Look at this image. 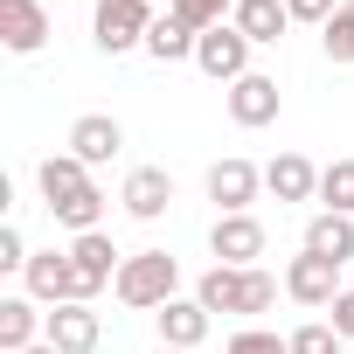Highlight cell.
<instances>
[{"label":"cell","instance_id":"ba28073f","mask_svg":"<svg viewBox=\"0 0 354 354\" xmlns=\"http://www.w3.org/2000/svg\"><path fill=\"white\" fill-rule=\"evenodd\" d=\"M285 292H292L299 306H319V313H326V306H333V299H340L347 285H340V264H326V257L299 250V257L285 264Z\"/></svg>","mask_w":354,"mask_h":354},{"label":"cell","instance_id":"8fae6325","mask_svg":"<svg viewBox=\"0 0 354 354\" xmlns=\"http://www.w3.org/2000/svg\"><path fill=\"white\" fill-rule=\"evenodd\" d=\"M42 340L63 347V354H97L104 319L91 313V299H77V306H49V333H42Z\"/></svg>","mask_w":354,"mask_h":354},{"label":"cell","instance_id":"ffe728a7","mask_svg":"<svg viewBox=\"0 0 354 354\" xmlns=\"http://www.w3.org/2000/svg\"><path fill=\"white\" fill-rule=\"evenodd\" d=\"M306 250H313V257H326V264H347V257H354V216L319 209V216L306 223Z\"/></svg>","mask_w":354,"mask_h":354},{"label":"cell","instance_id":"f546056e","mask_svg":"<svg viewBox=\"0 0 354 354\" xmlns=\"http://www.w3.org/2000/svg\"><path fill=\"white\" fill-rule=\"evenodd\" d=\"M21 354H63V347H49V340H35V347H21Z\"/></svg>","mask_w":354,"mask_h":354},{"label":"cell","instance_id":"cb8c5ba5","mask_svg":"<svg viewBox=\"0 0 354 354\" xmlns=\"http://www.w3.org/2000/svg\"><path fill=\"white\" fill-rule=\"evenodd\" d=\"M347 340L333 333V319H306V326H292V354H340Z\"/></svg>","mask_w":354,"mask_h":354},{"label":"cell","instance_id":"484cf974","mask_svg":"<svg viewBox=\"0 0 354 354\" xmlns=\"http://www.w3.org/2000/svg\"><path fill=\"white\" fill-rule=\"evenodd\" d=\"M319 42H326V56H333V63H354V8H340V15L319 28Z\"/></svg>","mask_w":354,"mask_h":354},{"label":"cell","instance_id":"d4e9b609","mask_svg":"<svg viewBox=\"0 0 354 354\" xmlns=\"http://www.w3.org/2000/svg\"><path fill=\"white\" fill-rule=\"evenodd\" d=\"M223 354H292V333H271V326H243V333H230V347Z\"/></svg>","mask_w":354,"mask_h":354},{"label":"cell","instance_id":"4316f807","mask_svg":"<svg viewBox=\"0 0 354 354\" xmlns=\"http://www.w3.org/2000/svg\"><path fill=\"white\" fill-rule=\"evenodd\" d=\"M28 257H35V250L21 243V230H15V223H0V271H28Z\"/></svg>","mask_w":354,"mask_h":354},{"label":"cell","instance_id":"9c48e42d","mask_svg":"<svg viewBox=\"0 0 354 354\" xmlns=\"http://www.w3.org/2000/svg\"><path fill=\"white\" fill-rule=\"evenodd\" d=\"M49 42V8L42 0H0V49L8 56H35Z\"/></svg>","mask_w":354,"mask_h":354},{"label":"cell","instance_id":"ac0fdd59","mask_svg":"<svg viewBox=\"0 0 354 354\" xmlns=\"http://www.w3.org/2000/svg\"><path fill=\"white\" fill-rule=\"evenodd\" d=\"M70 257H77V271H84V285H91V292H97V285H118V271H125V257H118V243H111L104 230L77 236V243H70Z\"/></svg>","mask_w":354,"mask_h":354},{"label":"cell","instance_id":"4fadbf2b","mask_svg":"<svg viewBox=\"0 0 354 354\" xmlns=\"http://www.w3.org/2000/svg\"><path fill=\"white\" fill-rule=\"evenodd\" d=\"M153 319H160V347H181V354H188V347H202V340H209V326H216V313H209L202 299H167Z\"/></svg>","mask_w":354,"mask_h":354},{"label":"cell","instance_id":"7c38bea8","mask_svg":"<svg viewBox=\"0 0 354 354\" xmlns=\"http://www.w3.org/2000/svg\"><path fill=\"white\" fill-rule=\"evenodd\" d=\"M118 202H125V216L160 223V216L174 209V174H167V167H132V174H125V188H118Z\"/></svg>","mask_w":354,"mask_h":354},{"label":"cell","instance_id":"83f0119b","mask_svg":"<svg viewBox=\"0 0 354 354\" xmlns=\"http://www.w3.org/2000/svg\"><path fill=\"white\" fill-rule=\"evenodd\" d=\"M285 8H292V21H313V28H326L340 8H333V0H285Z\"/></svg>","mask_w":354,"mask_h":354},{"label":"cell","instance_id":"44dd1931","mask_svg":"<svg viewBox=\"0 0 354 354\" xmlns=\"http://www.w3.org/2000/svg\"><path fill=\"white\" fill-rule=\"evenodd\" d=\"M195 42H202V35L167 8V15L153 21V35H146V56H153V63H195Z\"/></svg>","mask_w":354,"mask_h":354},{"label":"cell","instance_id":"52a82bcc","mask_svg":"<svg viewBox=\"0 0 354 354\" xmlns=\"http://www.w3.org/2000/svg\"><path fill=\"white\" fill-rule=\"evenodd\" d=\"M257 188H264V167H250V160H236V153L209 167V202H216V216H250Z\"/></svg>","mask_w":354,"mask_h":354},{"label":"cell","instance_id":"8992f818","mask_svg":"<svg viewBox=\"0 0 354 354\" xmlns=\"http://www.w3.org/2000/svg\"><path fill=\"white\" fill-rule=\"evenodd\" d=\"M195 70H202V77H216V84H236V77H250V35H243L236 21L209 28V35L195 42Z\"/></svg>","mask_w":354,"mask_h":354},{"label":"cell","instance_id":"5b68a950","mask_svg":"<svg viewBox=\"0 0 354 354\" xmlns=\"http://www.w3.org/2000/svg\"><path fill=\"white\" fill-rule=\"evenodd\" d=\"M21 285H28L35 306H77V299H91V285H84V271H77L70 250H35L28 271H21Z\"/></svg>","mask_w":354,"mask_h":354},{"label":"cell","instance_id":"5bb4252c","mask_svg":"<svg viewBox=\"0 0 354 354\" xmlns=\"http://www.w3.org/2000/svg\"><path fill=\"white\" fill-rule=\"evenodd\" d=\"M230 118H236V125H250V132H257V125H271V118H278V77H264V70L236 77V84H230Z\"/></svg>","mask_w":354,"mask_h":354},{"label":"cell","instance_id":"30bf717a","mask_svg":"<svg viewBox=\"0 0 354 354\" xmlns=\"http://www.w3.org/2000/svg\"><path fill=\"white\" fill-rule=\"evenodd\" d=\"M209 250H216V264H236V271H250V264L264 257V223H257V216H216V230H209Z\"/></svg>","mask_w":354,"mask_h":354},{"label":"cell","instance_id":"6da1fadb","mask_svg":"<svg viewBox=\"0 0 354 354\" xmlns=\"http://www.w3.org/2000/svg\"><path fill=\"white\" fill-rule=\"evenodd\" d=\"M35 181H42V202H49V216H56L63 230L91 236V230L104 223V195H97L91 167H84L77 153H49V160L35 167Z\"/></svg>","mask_w":354,"mask_h":354},{"label":"cell","instance_id":"e0dca14e","mask_svg":"<svg viewBox=\"0 0 354 354\" xmlns=\"http://www.w3.org/2000/svg\"><path fill=\"white\" fill-rule=\"evenodd\" d=\"M264 188H271L278 202H313V195H319V167H313L306 153H278V160L264 167Z\"/></svg>","mask_w":354,"mask_h":354},{"label":"cell","instance_id":"277c9868","mask_svg":"<svg viewBox=\"0 0 354 354\" xmlns=\"http://www.w3.org/2000/svg\"><path fill=\"white\" fill-rule=\"evenodd\" d=\"M153 0H97V15H91V35L104 56H125V49H146L153 35Z\"/></svg>","mask_w":354,"mask_h":354},{"label":"cell","instance_id":"4dcf8cb0","mask_svg":"<svg viewBox=\"0 0 354 354\" xmlns=\"http://www.w3.org/2000/svg\"><path fill=\"white\" fill-rule=\"evenodd\" d=\"M153 354H181V347H153Z\"/></svg>","mask_w":354,"mask_h":354},{"label":"cell","instance_id":"9a60e30c","mask_svg":"<svg viewBox=\"0 0 354 354\" xmlns=\"http://www.w3.org/2000/svg\"><path fill=\"white\" fill-rule=\"evenodd\" d=\"M49 333V313L21 292V299H0V354H21V347H35Z\"/></svg>","mask_w":354,"mask_h":354},{"label":"cell","instance_id":"f1b7e54d","mask_svg":"<svg viewBox=\"0 0 354 354\" xmlns=\"http://www.w3.org/2000/svg\"><path fill=\"white\" fill-rule=\"evenodd\" d=\"M326 313H333V333H340V340H354V285H347V292H340Z\"/></svg>","mask_w":354,"mask_h":354},{"label":"cell","instance_id":"1f68e13d","mask_svg":"<svg viewBox=\"0 0 354 354\" xmlns=\"http://www.w3.org/2000/svg\"><path fill=\"white\" fill-rule=\"evenodd\" d=\"M347 8H354V0H347Z\"/></svg>","mask_w":354,"mask_h":354},{"label":"cell","instance_id":"7a4b0ae2","mask_svg":"<svg viewBox=\"0 0 354 354\" xmlns=\"http://www.w3.org/2000/svg\"><path fill=\"white\" fill-rule=\"evenodd\" d=\"M195 299H202L209 313H243V319H257V313L278 306V278H271L264 264H250V271H236V264H209V271L195 278Z\"/></svg>","mask_w":354,"mask_h":354},{"label":"cell","instance_id":"7402d4cb","mask_svg":"<svg viewBox=\"0 0 354 354\" xmlns=\"http://www.w3.org/2000/svg\"><path fill=\"white\" fill-rule=\"evenodd\" d=\"M319 202H326L333 216H354V160L319 167Z\"/></svg>","mask_w":354,"mask_h":354},{"label":"cell","instance_id":"603a6c76","mask_svg":"<svg viewBox=\"0 0 354 354\" xmlns=\"http://www.w3.org/2000/svg\"><path fill=\"white\" fill-rule=\"evenodd\" d=\"M174 15H181L195 35H209V28H223L236 15V0H174Z\"/></svg>","mask_w":354,"mask_h":354},{"label":"cell","instance_id":"2e32d148","mask_svg":"<svg viewBox=\"0 0 354 354\" xmlns=\"http://www.w3.org/2000/svg\"><path fill=\"white\" fill-rule=\"evenodd\" d=\"M118 146H125V132H118V118H104V111H91V118H77V125H70V153H77L84 167L118 160Z\"/></svg>","mask_w":354,"mask_h":354},{"label":"cell","instance_id":"d6986e66","mask_svg":"<svg viewBox=\"0 0 354 354\" xmlns=\"http://www.w3.org/2000/svg\"><path fill=\"white\" fill-rule=\"evenodd\" d=\"M243 35H250V49H271L285 28H292V8L285 0H236V15H230Z\"/></svg>","mask_w":354,"mask_h":354},{"label":"cell","instance_id":"3957f363","mask_svg":"<svg viewBox=\"0 0 354 354\" xmlns=\"http://www.w3.org/2000/svg\"><path fill=\"white\" fill-rule=\"evenodd\" d=\"M111 292H118V306H132V313H160L174 292H181V264H174L167 250H132Z\"/></svg>","mask_w":354,"mask_h":354}]
</instances>
